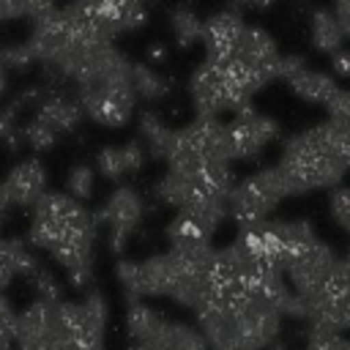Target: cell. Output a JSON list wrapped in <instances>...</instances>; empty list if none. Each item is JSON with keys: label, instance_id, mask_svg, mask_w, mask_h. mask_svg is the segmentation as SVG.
I'll list each match as a JSON object with an SVG mask.
<instances>
[{"label": "cell", "instance_id": "cell-8", "mask_svg": "<svg viewBox=\"0 0 350 350\" xmlns=\"http://www.w3.org/2000/svg\"><path fill=\"white\" fill-rule=\"evenodd\" d=\"M142 216V202L137 197V191H131L129 186H118L109 197V202L104 205V219L109 221V232L112 235H129L137 221Z\"/></svg>", "mask_w": 350, "mask_h": 350}, {"label": "cell", "instance_id": "cell-7", "mask_svg": "<svg viewBox=\"0 0 350 350\" xmlns=\"http://www.w3.org/2000/svg\"><path fill=\"white\" fill-rule=\"evenodd\" d=\"M243 33V22L238 14H216L202 27V41L208 49V57H230L235 52V44Z\"/></svg>", "mask_w": 350, "mask_h": 350}, {"label": "cell", "instance_id": "cell-10", "mask_svg": "<svg viewBox=\"0 0 350 350\" xmlns=\"http://www.w3.org/2000/svg\"><path fill=\"white\" fill-rule=\"evenodd\" d=\"M82 104L71 101V98H63V96H52L41 104V112H38V120L46 123L52 131L63 134V131H71L79 126L82 120Z\"/></svg>", "mask_w": 350, "mask_h": 350}, {"label": "cell", "instance_id": "cell-20", "mask_svg": "<svg viewBox=\"0 0 350 350\" xmlns=\"http://www.w3.org/2000/svg\"><path fill=\"white\" fill-rule=\"evenodd\" d=\"M331 213L339 221V227L350 232V186H342V189L334 191V197H331Z\"/></svg>", "mask_w": 350, "mask_h": 350}, {"label": "cell", "instance_id": "cell-19", "mask_svg": "<svg viewBox=\"0 0 350 350\" xmlns=\"http://www.w3.org/2000/svg\"><path fill=\"white\" fill-rule=\"evenodd\" d=\"M22 137L36 148V150H46V148H52L55 145V139H57V131H52L46 123H41L38 118L30 123V126H25V131H22Z\"/></svg>", "mask_w": 350, "mask_h": 350}, {"label": "cell", "instance_id": "cell-11", "mask_svg": "<svg viewBox=\"0 0 350 350\" xmlns=\"http://www.w3.org/2000/svg\"><path fill=\"white\" fill-rule=\"evenodd\" d=\"M142 137H145V142H148V148H150V153L153 156H161V159H167L170 156V150H172V139H175V131L170 129V126H164L156 115H142Z\"/></svg>", "mask_w": 350, "mask_h": 350}, {"label": "cell", "instance_id": "cell-24", "mask_svg": "<svg viewBox=\"0 0 350 350\" xmlns=\"http://www.w3.org/2000/svg\"><path fill=\"white\" fill-rule=\"evenodd\" d=\"M5 60H3V49H0V93H3V88H5Z\"/></svg>", "mask_w": 350, "mask_h": 350}, {"label": "cell", "instance_id": "cell-4", "mask_svg": "<svg viewBox=\"0 0 350 350\" xmlns=\"http://www.w3.org/2000/svg\"><path fill=\"white\" fill-rule=\"evenodd\" d=\"M276 137V123L271 118H262L241 104V112L232 123H224V139L227 153L232 159H252L257 156L271 139Z\"/></svg>", "mask_w": 350, "mask_h": 350}, {"label": "cell", "instance_id": "cell-21", "mask_svg": "<svg viewBox=\"0 0 350 350\" xmlns=\"http://www.w3.org/2000/svg\"><path fill=\"white\" fill-rule=\"evenodd\" d=\"M123 159H126L129 172H137V170L142 167V161H145V153H142L139 142H126V145H123Z\"/></svg>", "mask_w": 350, "mask_h": 350}, {"label": "cell", "instance_id": "cell-16", "mask_svg": "<svg viewBox=\"0 0 350 350\" xmlns=\"http://www.w3.org/2000/svg\"><path fill=\"white\" fill-rule=\"evenodd\" d=\"M98 172L109 180H120L123 175H129L126 159H123V148H104L98 153Z\"/></svg>", "mask_w": 350, "mask_h": 350}, {"label": "cell", "instance_id": "cell-6", "mask_svg": "<svg viewBox=\"0 0 350 350\" xmlns=\"http://www.w3.org/2000/svg\"><path fill=\"white\" fill-rule=\"evenodd\" d=\"M3 186H5L14 205H36L44 197L46 172L36 159H27V161H19V164L11 167Z\"/></svg>", "mask_w": 350, "mask_h": 350}, {"label": "cell", "instance_id": "cell-2", "mask_svg": "<svg viewBox=\"0 0 350 350\" xmlns=\"http://www.w3.org/2000/svg\"><path fill=\"white\" fill-rule=\"evenodd\" d=\"M287 194H293V186H290L287 175L282 172V167L260 170V172L243 178L238 186H232V191L227 197V211L243 230H249V227L265 221V216Z\"/></svg>", "mask_w": 350, "mask_h": 350}, {"label": "cell", "instance_id": "cell-17", "mask_svg": "<svg viewBox=\"0 0 350 350\" xmlns=\"http://www.w3.org/2000/svg\"><path fill=\"white\" fill-rule=\"evenodd\" d=\"M66 189H68V194L77 197V200L90 197V191H93V172H90V167H88V164L71 167V170H68V178H66Z\"/></svg>", "mask_w": 350, "mask_h": 350}, {"label": "cell", "instance_id": "cell-22", "mask_svg": "<svg viewBox=\"0 0 350 350\" xmlns=\"http://www.w3.org/2000/svg\"><path fill=\"white\" fill-rule=\"evenodd\" d=\"M331 74L334 77H350V49H336L331 55Z\"/></svg>", "mask_w": 350, "mask_h": 350}, {"label": "cell", "instance_id": "cell-15", "mask_svg": "<svg viewBox=\"0 0 350 350\" xmlns=\"http://www.w3.org/2000/svg\"><path fill=\"white\" fill-rule=\"evenodd\" d=\"M306 350H350V339L342 336V331L323 328V325H312Z\"/></svg>", "mask_w": 350, "mask_h": 350}, {"label": "cell", "instance_id": "cell-3", "mask_svg": "<svg viewBox=\"0 0 350 350\" xmlns=\"http://www.w3.org/2000/svg\"><path fill=\"white\" fill-rule=\"evenodd\" d=\"M134 88L131 79H115V82H96L82 88V109L96 123L104 126H123L134 109Z\"/></svg>", "mask_w": 350, "mask_h": 350}, {"label": "cell", "instance_id": "cell-14", "mask_svg": "<svg viewBox=\"0 0 350 350\" xmlns=\"http://www.w3.org/2000/svg\"><path fill=\"white\" fill-rule=\"evenodd\" d=\"M202 22L197 19V14L194 11H189V8H178L175 14H172V30H175V38L183 44V46H189V44H194V41H202Z\"/></svg>", "mask_w": 350, "mask_h": 350}, {"label": "cell", "instance_id": "cell-9", "mask_svg": "<svg viewBox=\"0 0 350 350\" xmlns=\"http://www.w3.org/2000/svg\"><path fill=\"white\" fill-rule=\"evenodd\" d=\"M309 33H312L314 49H320L323 55H334L336 49H342L345 38H347L334 8H317L312 16V25H309Z\"/></svg>", "mask_w": 350, "mask_h": 350}, {"label": "cell", "instance_id": "cell-13", "mask_svg": "<svg viewBox=\"0 0 350 350\" xmlns=\"http://www.w3.org/2000/svg\"><path fill=\"white\" fill-rule=\"evenodd\" d=\"M159 323H161V317H159L150 306H145V304H134V306L129 309V334H131L137 342H148V339L156 334Z\"/></svg>", "mask_w": 350, "mask_h": 350}, {"label": "cell", "instance_id": "cell-5", "mask_svg": "<svg viewBox=\"0 0 350 350\" xmlns=\"http://www.w3.org/2000/svg\"><path fill=\"white\" fill-rule=\"evenodd\" d=\"M279 77L287 79V85H290L304 101H312V104H328V101L336 96V90H339V85H336L334 77H328V74H323V71H312V68L306 66V60L298 57V55L282 57V63H279Z\"/></svg>", "mask_w": 350, "mask_h": 350}, {"label": "cell", "instance_id": "cell-12", "mask_svg": "<svg viewBox=\"0 0 350 350\" xmlns=\"http://www.w3.org/2000/svg\"><path fill=\"white\" fill-rule=\"evenodd\" d=\"M131 88H134V93L139 98H161L170 90L167 79L161 74H156L153 68L142 66V63L131 66Z\"/></svg>", "mask_w": 350, "mask_h": 350}, {"label": "cell", "instance_id": "cell-25", "mask_svg": "<svg viewBox=\"0 0 350 350\" xmlns=\"http://www.w3.org/2000/svg\"><path fill=\"white\" fill-rule=\"evenodd\" d=\"M148 55H150L153 60H161V57H164V46H150Z\"/></svg>", "mask_w": 350, "mask_h": 350}, {"label": "cell", "instance_id": "cell-1", "mask_svg": "<svg viewBox=\"0 0 350 350\" xmlns=\"http://www.w3.org/2000/svg\"><path fill=\"white\" fill-rule=\"evenodd\" d=\"M279 167L293 191L336 186L350 172V134L331 120L301 131L284 145Z\"/></svg>", "mask_w": 350, "mask_h": 350}, {"label": "cell", "instance_id": "cell-23", "mask_svg": "<svg viewBox=\"0 0 350 350\" xmlns=\"http://www.w3.org/2000/svg\"><path fill=\"white\" fill-rule=\"evenodd\" d=\"M235 5H252V8H260V5H268L271 0H232Z\"/></svg>", "mask_w": 350, "mask_h": 350}, {"label": "cell", "instance_id": "cell-18", "mask_svg": "<svg viewBox=\"0 0 350 350\" xmlns=\"http://www.w3.org/2000/svg\"><path fill=\"white\" fill-rule=\"evenodd\" d=\"M325 109H328V120L334 123V126H339L342 131H347L350 134V90H336V96L325 104Z\"/></svg>", "mask_w": 350, "mask_h": 350}]
</instances>
